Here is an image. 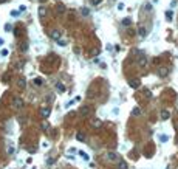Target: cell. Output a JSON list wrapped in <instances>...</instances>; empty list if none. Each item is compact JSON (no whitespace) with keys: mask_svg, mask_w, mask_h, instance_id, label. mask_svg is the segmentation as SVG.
Instances as JSON below:
<instances>
[{"mask_svg":"<svg viewBox=\"0 0 178 169\" xmlns=\"http://www.w3.org/2000/svg\"><path fill=\"white\" fill-rule=\"evenodd\" d=\"M79 155H80L84 160H85V161H88V160H90V155H88L87 152H84V150H79Z\"/></svg>","mask_w":178,"mask_h":169,"instance_id":"12","label":"cell"},{"mask_svg":"<svg viewBox=\"0 0 178 169\" xmlns=\"http://www.w3.org/2000/svg\"><path fill=\"white\" fill-rule=\"evenodd\" d=\"M107 158L110 160V161H116V160H118V154H115V152H108Z\"/></svg>","mask_w":178,"mask_h":169,"instance_id":"10","label":"cell"},{"mask_svg":"<svg viewBox=\"0 0 178 169\" xmlns=\"http://www.w3.org/2000/svg\"><path fill=\"white\" fill-rule=\"evenodd\" d=\"M8 53H9V51H8L6 48H2V50H0V56H3V57L8 56Z\"/></svg>","mask_w":178,"mask_h":169,"instance_id":"20","label":"cell"},{"mask_svg":"<svg viewBox=\"0 0 178 169\" xmlns=\"http://www.w3.org/2000/svg\"><path fill=\"white\" fill-rule=\"evenodd\" d=\"M132 113H133V115H135V116H138V115H139V113H141V110H139V109H138V107H135V109H133V110H132Z\"/></svg>","mask_w":178,"mask_h":169,"instance_id":"24","label":"cell"},{"mask_svg":"<svg viewBox=\"0 0 178 169\" xmlns=\"http://www.w3.org/2000/svg\"><path fill=\"white\" fill-rule=\"evenodd\" d=\"M169 118H170L169 110H161V120H169Z\"/></svg>","mask_w":178,"mask_h":169,"instance_id":"11","label":"cell"},{"mask_svg":"<svg viewBox=\"0 0 178 169\" xmlns=\"http://www.w3.org/2000/svg\"><path fill=\"white\" fill-rule=\"evenodd\" d=\"M5 2H8V0H0V3H5Z\"/></svg>","mask_w":178,"mask_h":169,"instance_id":"36","label":"cell"},{"mask_svg":"<svg viewBox=\"0 0 178 169\" xmlns=\"http://www.w3.org/2000/svg\"><path fill=\"white\" fill-rule=\"evenodd\" d=\"M6 150H8V154L12 155L16 152V146H14V143L12 141H8V144H6Z\"/></svg>","mask_w":178,"mask_h":169,"instance_id":"3","label":"cell"},{"mask_svg":"<svg viewBox=\"0 0 178 169\" xmlns=\"http://www.w3.org/2000/svg\"><path fill=\"white\" fill-rule=\"evenodd\" d=\"M56 9H57L59 14H63V12H65V6H63V5H57V6H56Z\"/></svg>","mask_w":178,"mask_h":169,"instance_id":"16","label":"cell"},{"mask_svg":"<svg viewBox=\"0 0 178 169\" xmlns=\"http://www.w3.org/2000/svg\"><path fill=\"white\" fill-rule=\"evenodd\" d=\"M166 17H167V20H172L173 12H172V11H166Z\"/></svg>","mask_w":178,"mask_h":169,"instance_id":"21","label":"cell"},{"mask_svg":"<svg viewBox=\"0 0 178 169\" xmlns=\"http://www.w3.org/2000/svg\"><path fill=\"white\" fill-rule=\"evenodd\" d=\"M146 62H147V57L144 56V54H139V59H138V65H139V67H144V65H146Z\"/></svg>","mask_w":178,"mask_h":169,"instance_id":"8","label":"cell"},{"mask_svg":"<svg viewBox=\"0 0 178 169\" xmlns=\"http://www.w3.org/2000/svg\"><path fill=\"white\" fill-rule=\"evenodd\" d=\"M50 36H51L54 40H59V39H61V31H57V29H53V31L50 33Z\"/></svg>","mask_w":178,"mask_h":169,"instance_id":"7","label":"cell"},{"mask_svg":"<svg viewBox=\"0 0 178 169\" xmlns=\"http://www.w3.org/2000/svg\"><path fill=\"white\" fill-rule=\"evenodd\" d=\"M79 113H80L82 116H88V115H90V109H88L87 105H82V107L79 109Z\"/></svg>","mask_w":178,"mask_h":169,"instance_id":"4","label":"cell"},{"mask_svg":"<svg viewBox=\"0 0 178 169\" xmlns=\"http://www.w3.org/2000/svg\"><path fill=\"white\" fill-rule=\"evenodd\" d=\"M138 34L141 36V37H146V36H147V29H146V27H142V25H141V27L138 28Z\"/></svg>","mask_w":178,"mask_h":169,"instance_id":"9","label":"cell"},{"mask_svg":"<svg viewBox=\"0 0 178 169\" xmlns=\"http://www.w3.org/2000/svg\"><path fill=\"white\" fill-rule=\"evenodd\" d=\"M12 107L14 109H22L23 107V99L22 98H14L12 99Z\"/></svg>","mask_w":178,"mask_h":169,"instance_id":"1","label":"cell"},{"mask_svg":"<svg viewBox=\"0 0 178 169\" xmlns=\"http://www.w3.org/2000/svg\"><path fill=\"white\" fill-rule=\"evenodd\" d=\"M3 44H5V42H3V39H2V37H0V47H2Z\"/></svg>","mask_w":178,"mask_h":169,"instance_id":"35","label":"cell"},{"mask_svg":"<svg viewBox=\"0 0 178 169\" xmlns=\"http://www.w3.org/2000/svg\"><path fill=\"white\" fill-rule=\"evenodd\" d=\"M56 88H57L59 92H65V85H63L62 82H57V84H56Z\"/></svg>","mask_w":178,"mask_h":169,"instance_id":"15","label":"cell"},{"mask_svg":"<svg viewBox=\"0 0 178 169\" xmlns=\"http://www.w3.org/2000/svg\"><path fill=\"white\" fill-rule=\"evenodd\" d=\"M45 14H46L45 6H39V17H45Z\"/></svg>","mask_w":178,"mask_h":169,"instance_id":"14","label":"cell"},{"mask_svg":"<svg viewBox=\"0 0 178 169\" xmlns=\"http://www.w3.org/2000/svg\"><path fill=\"white\" fill-rule=\"evenodd\" d=\"M118 169H129V168H127L125 161H119V164H118Z\"/></svg>","mask_w":178,"mask_h":169,"instance_id":"19","label":"cell"},{"mask_svg":"<svg viewBox=\"0 0 178 169\" xmlns=\"http://www.w3.org/2000/svg\"><path fill=\"white\" fill-rule=\"evenodd\" d=\"M48 127H50L48 122H44V124H42V129H44V130H45V129H48Z\"/></svg>","mask_w":178,"mask_h":169,"instance_id":"32","label":"cell"},{"mask_svg":"<svg viewBox=\"0 0 178 169\" xmlns=\"http://www.w3.org/2000/svg\"><path fill=\"white\" fill-rule=\"evenodd\" d=\"M167 73H169V68H167V67H160V68H158V75L161 76V78H164Z\"/></svg>","mask_w":178,"mask_h":169,"instance_id":"6","label":"cell"},{"mask_svg":"<svg viewBox=\"0 0 178 169\" xmlns=\"http://www.w3.org/2000/svg\"><path fill=\"white\" fill-rule=\"evenodd\" d=\"M50 113H51V109L46 107V105L40 109V115H42V118H48V116H50Z\"/></svg>","mask_w":178,"mask_h":169,"instance_id":"2","label":"cell"},{"mask_svg":"<svg viewBox=\"0 0 178 169\" xmlns=\"http://www.w3.org/2000/svg\"><path fill=\"white\" fill-rule=\"evenodd\" d=\"M20 50H22V51H27V50H28V44H22V47H20Z\"/></svg>","mask_w":178,"mask_h":169,"instance_id":"26","label":"cell"},{"mask_svg":"<svg viewBox=\"0 0 178 169\" xmlns=\"http://www.w3.org/2000/svg\"><path fill=\"white\" fill-rule=\"evenodd\" d=\"M5 29H6V31H11V29H12L11 23H6V25H5Z\"/></svg>","mask_w":178,"mask_h":169,"instance_id":"30","label":"cell"},{"mask_svg":"<svg viewBox=\"0 0 178 169\" xmlns=\"http://www.w3.org/2000/svg\"><path fill=\"white\" fill-rule=\"evenodd\" d=\"M11 16H19V11H11Z\"/></svg>","mask_w":178,"mask_h":169,"instance_id":"34","label":"cell"},{"mask_svg":"<svg viewBox=\"0 0 178 169\" xmlns=\"http://www.w3.org/2000/svg\"><path fill=\"white\" fill-rule=\"evenodd\" d=\"M118 11H122V9H124V8H125V5H124V3H122V2H119V3H118Z\"/></svg>","mask_w":178,"mask_h":169,"instance_id":"22","label":"cell"},{"mask_svg":"<svg viewBox=\"0 0 178 169\" xmlns=\"http://www.w3.org/2000/svg\"><path fill=\"white\" fill-rule=\"evenodd\" d=\"M91 124L95 126V127H101V126H102V121H101V120H93Z\"/></svg>","mask_w":178,"mask_h":169,"instance_id":"17","label":"cell"},{"mask_svg":"<svg viewBox=\"0 0 178 169\" xmlns=\"http://www.w3.org/2000/svg\"><path fill=\"white\" fill-rule=\"evenodd\" d=\"M129 85L132 88H138L139 85H141V82H139V79H130L129 81Z\"/></svg>","mask_w":178,"mask_h":169,"instance_id":"5","label":"cell"},{"mask_svg":"<svg viewBox=\"0 0 178 169\" xmlns=\"http://www.w3.org/2000/svg\"><path fill=\"white\" fill-rule=\"evenodd\" d=\"M57 44L61 45V47H65V45H67V42H65V40H61V39H59V40H57Z\"/></svg>","mask_w":178,"mask_h":169,"instance_id":"28","label":"cell"},{"mask_svg":"<svg viewBox=\"0 0 178 169\" xmlns=\"http://www.w3.org/2000/svg\"><path fill=\"white\" fill-rule=\"evenodd\" d=\"M146 9L147 11H152V5H150V3H149V5H146Z\"/></svg>","mask_w":178,"mask_h":169,"instance_id":"33","label":"cell"},{"mask_svg":"<svg viewBox=\"0 0 178 169\" xmlns=\"http://www.w3.org/2000/svg\"><path fill=\"white\" fill-rule=\"evenodd\" d=\"M34 84H36V85H42V84H44V81H42L40 78H36V79H34Z\"/></svg>","mask_w":178,"mask_h":169,"instance_id":"23","label":"cell"},{"mask_svg":"<svg viewBox=\"0 0 178 169\" xmlns=\"http://www.w3.org/2000/svg\"><path fill=\"white\" fill-rule=\"evenodd\" d=\"M101 2H102V0H91V5H98Z\"/></svg>","mask_w":178,"mask_h":169,"instance_id":"31","label":"cell"},{"mask_svg":"<svg viewBox=\"0 0 178 169\" xmlns=\"http://www.w3.org/2000/svg\"><path fill=\"white\" fill-rule=\"evenodd\" d=\"M160 140L163 141V143H166V141L169 140V137H167V135H160Z\"/></svg>","mask_w":178,"mask_h":169,"instance_id":"25","label":"cell"},{"mask_svg":"<svg viewBox=\"0 0 178 169\" xmlns=\"http://www.w3.org/2000/svg\"><path fill=\"white\" fill-rule=\"evenodd\" d=\"M76 140H78V141H84V140H85V137H84V133H76Z\"/></svg>","mask_w":178,"mask_h":169,"instance_id":"18","label":"cell"},{"mask_svg":"<svg viewBox=\"0 0 178 169\" xmlns=\"http://www.w3.org/2000/svg\"><path fill=\"white\" fill-rule=\"evenodd\" d=\"M19 87H25V79H19Z\"/></svg>","mask_w":178,"mask_h":169,"instance_id":"27","label":"cell"},{"mask_svg":"<svg viewBox=\"0 0 178 169\" xmlns=\"http://www.w3.org/2000/svg\"><path fill=\"white\" fill-rule=\"evenodd\" d=\"M122 25H124V27H130V25H132V19L124 17V19H122Z\"/></svg>","mask_w":178,"mask_h":169,"instance_id":"13","label":"cell"},{"mask_svg":"<svg viewBox=\"0 0 178 169\" xmlns=\"http://www.w3.org/2000/svg\"><path fill=\"white\" fill-rule=\"evenodd\" d=\"M82 14L84 16H88V14H90V11H88L87 8H82Z\"/></svg>","mask_w":178,"mask_h":169,"instance_id":"29","label":"cell"}]
</instances>
